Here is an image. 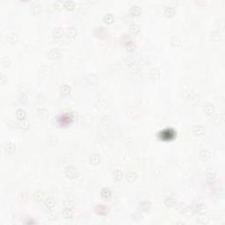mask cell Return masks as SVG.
Listing matches in <instances>:
<instances>
[{"label":"cell","mask_w":225,"mask_h":225,"mask_svg":"<svg viewBox=\"0 0 225 225\" xmlns=\"http://www.w3.org/2000/svg\"><path fill=\"white\" fill-rule=\"evenodd\" d=\"M70 92V87L69 85H63L61 87V93L62 95H68Z\"/></svg>","instance_id":"18"},{"label":"cell","mask_w":225,"mask_h":225,"mask_svg":"<svg viewBox=\"0 0 225 225\" xmlns=\"http://www.w3.org/2000/svg\"><path fill=\"white\" fill-rule=\"evenodd\" d=\"M126 178L128 182H133L136 178V173L134 171H128L126 174Z\"/></svg>","instance_id":"6"},{"label":"cell","mask_w":225,"mask_h":225,"mask_svg":"<svg viewBox=\"0 0 225 225\" xmlns=\"http://www.w3.org/2000/svg\"><path fill=\"white\" fill-rule=\"evenodd\" d=\"M113 178H114V180L119 181V180L121 179V178H122L121 171H120V170H115L113 173Z\"/></svg>","instance_id":"9"},{"label":"cell","mask_w":225,"mask_h":225,"mask_svg":"<svg viewBox=\"0 0 225 225\" xmlns=\"http://www.w3.org/2000/svg\"><path fill=\"white\" fill-rule=\"evenodd\" d=\"M174 12H175L174 8L171 7V6H167V7H165V9H164V13H165L167 16H172L174 14Z\"/></svg>","instance_id":"16"},{"label":"cell","mask_w":225,"mask_h":225,"mask_svg":"<svg viewBox=\"0 0 225 225\" xmlns=\"http://www.w3.org/2000/svg\"><path fill=\"white\" fill-rule=\"evenodd\" d=\"M18 40V37H17V34H9V35L7 36V39H6V41H7L8 43H15L16 41H17Z\"/></svg>","instance_id":"8"},{"label":"cell","mask_w":225,"mask_h":225,"mask_svg":"<svg viewBox=\"0 0 225 225\" xmlns=\"http://www.w3.org/2000/svg\"><path fill=\"white\" fill-rule=\"evenodd\" d=\"M129 31H130V33L136 34H138L139 32H140V27L136 24L134 25H131L130 27H129Z\"/></svg>","instance_id":"12"},{"label":"cell","mask_w":225,"mask_h":225,"mask_svg":"<svg viewBox=\"0 0 225 225\" xmlns=\"http://www.w3.org/2000/svg\"><path fill=\"white\" fill-rule=\"evenodd\" d=\"M15 150V145L12 143H8L5 145V151L8 153H12Z\"/></svg>","instance_id":"10"},{"label":"cell","mask_w":225,"mask_h":225,"mask_svg":"<svg viewBox=\"0 0 225 225\" xmlns=\"http://www.w3.org/2000/svg\"><path fill=\"white\" fill-rule=\"evenodd\" d=\"M55 204V199H54V198H51V197L48 198L47 200L45 201V206L48 208V209H50V208H52L53 207H54Z\"/></svg>","instance_id":"5"},{"label":"cell","mask_w":225,"mask_h":225,"mask_svg":"<svg viewBox=\"0 0 225 225\" xmlns=\"http://www.w3.org/2000/svg\"><path fill=\"white\" fill-rule=\"evenodd\" d=\"M164 203H165V205L167 207H172V206L175 205L176 200L172 196H168V197H166L165 200H164Z\"/></svg>","instance_id":"3"},{"label":"cell","mask_w":225,"mask_h":225,"mask_svg":"<svg viewBox=\"0 0 225 225\" xmlns=\"http://www.w3.org/2000/svg\"><path fill=\"white\" fill-rule=\"evenodd\" d=\"M57 53H58V49H57V48H53L50 52V56L51 57H57V55H58Z\"/></svg>","instance_id":"22"},{"label":"cell","mask_w":225,"mask_h":225,"mask_svg":"<svg viewBox=\"0 0 225 225\" xmlns=\"http://www.w3.org/2000/svg\"><path fill=\"white\" fill-rule=\"evenodd\" d=\"M53 34H54L55 37H56V38H59V37H62V34H63V30H62L61 27H57V28H55V29L54 30Z\"/></svg>","instance_id":"15"},{"label":"cell","mask_w":225,"mask_h":225,"mask_svg":"<svg viewBox=\"0 0 225 225\" xmlns=\"http://www.w3.org/2000/svg\"><path fill=\"white\" fill-rule=\"evenodd\" d=\"M100 194L103 198H108V197L111 196V191L108 188H103L101 190Z\"/></svg>","instance_id":"14"},{"label":"cell","mask_w":225,"mask_h":225,"mask_svg":"<svg viewBox=\"0 0 225 225\" xmlns=\"http://www.w3.org/2000/svg\"><path fill=\"white\" fill-rule=\"evenodd\" d=\"M104 20H105V22H106L107 24H110V23H112V21L113 20V15L110 14V13H107V14H106V16L104 17Z\"/></svg>","instance_id":"20"},{"label":"cell","mask_w":225,"mask_h":225,"mask_svg":"<svg viewBox=\"0 0 225 225\" xmlns=\"http://www.w3.org/2000/svg\"><path fill=\"white\" fill-rule=\"evenodd\" d=\"M76 33V31L75 27H69V36H75Z\"/></svg>","instance_id":"23"},{"label":"cell","mask_w":225,"mask_h":225,"mask_svg":"<svg viewBox=\"0 0 225 225\" xmlns=\"http://www.w3.org/2000/svg\"><path fill=\"white\" fill-rule=\"evenodd\" d=\"M130 12L133 15H139L141 13V8L137 5H133L130 8Z\"/></svg>","instance_id":"13"},{"label":"cell","mask_w":225,"mask_h":225,"mask_svg":"<svg viewBox=\"0 0 225 225\" xmlns=\"http://www.w3.org/2000/svg\"><path fill=\"white\" fill-rule=\"evenodd\" d=\"M140 208L143 212H148L150 209V204L147 201H144V202H142L140 205Z\"/></svg>","instance_id":"11"},{"label":"cell","mask_w":225,"mask_h":225,"mask_svg":"<svg viewBox=\"0 0 225 225\" xmlns=\"http://www.w3.org/2000/svg\"><path fill=\"white\" fill-rule=\"evenodd\" d=\"M62 215H63V216L65 217L66 219H70V218L72 217V211H71V209H69V208H66V209L63 210Z\"/></svg>","instance_id":"17"},{"label":"cell","mask_w":225,"mask_h":225,"mask_svg":"<svg viewBox=\"0 0 225 225\" xmlns=\"http://www.w3.org/2000/svg\"><path fill=\"white\" fill-rule=\"evenodd\" d=\"M204 111H205L207 114H212L215 111V108L211 104H207L206 106H204Z\"/></svg>","instance_id":"7"},{"label":"cell","mask_w":225,"mask_h":225,"mask_svg":"<svg viewBox=\"0 0 225 225\" xmlns=\"http://www.w3.org/2000/svg\"><path fill=\"white\" fill-rule=\"evenodd\" d=\"M65 174L68 176L69 178H76L78 175V171H76V169L75 168L74 166H71L69 165L66 168L65 170Z\"/></svg>","instance_id":"1"},{"label":"cell","mask_w":225,"mask_h":225,"mask_svg":"<svg viewBox=\"0 0 225 225\" xmlns=\"http://www.w3.org/2000/svg\"><path fill=\"white\" fill-rule=\"evenodd\" d=\"M62 4H63L67 9H72L74 7V3L72 1H65Z\"/></svg>","instance_id":"21"},{"label":"cell","mask_w":225,"mask_h":225,"mask_svg":"<svg viewBox=\"0 0 225 225\" xmlns=\"http://www.w3.org/2000/svg\"><path fill=\"white\" fill-rule=\"evenodd\" d=\"M25 116H27V113L24 109H18L17 112H16V117L18 118L20 120H24Z\"/></svg>","instance_id":"2"},{"label":"cell","mask_w":225,"mask_h":225,"mask_svg":"<svg viewBox=\"0 0 225 225\" xmlns=\"http://www.w3.org/2000/svg\"><path fill=\"white\" fill-rule=\"evenodd\" d=\"M90 161H91V163L94 164H98L99 162V157L97 154L92 155V156L90 157Z\"/></svg>","instance_id":"19"},{"label":"cell","mask_w":225,"mask_h":225,"mask_svg":"<svg viewBox=\"0 0 225 225\" xmlns=\"http://www.w3.org/2000/svg\"><path fill=\"white\" fill-rule=\"evenodd\" d=\"M192 132L195 134H202L204 133V127L201 125H195L192 127Z\"/></svg>","instance_id":"4"}]
</instances>
